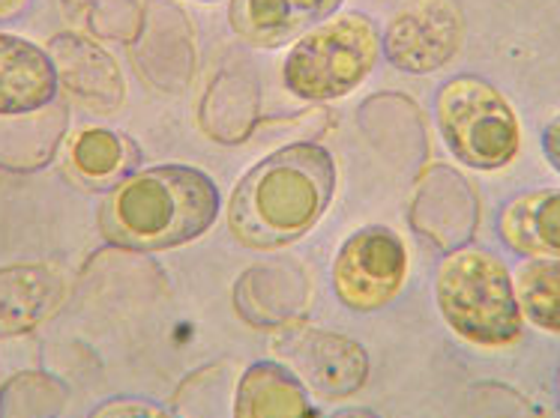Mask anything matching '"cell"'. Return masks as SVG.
I'll use <instances>...</instances> for the list:
<instances>
[{
  "instance_id": "26",
  "label": "cell",
  "mask_w": 560,
  "mask_h": 418,
  "mask_svg": "<svg viewBox=\"0 0 560 418\" xmlns=\"http://www.w3.org/2000/svg\"><path fill=\"white\" fill-rule=\"evenodd\" d=\"M558 392H560V380H558Z\"/></svg>"
},
{
  "instance_id": "20",
  "label": "cell",
  "mask_w": 560,
  "mask_h": 418,
  "mask_svg": "<svg viewBox=\"0 0 560 418\" xmlns=\"http://www.w3.org/2000/svg\"><path fill=\"white\" fill-rule=\"evenodd\" d=\"M67 389L48 373H15L0 389V418H58Z\"/></svg>"
},
{
  "instance_id": "12",
  "label": "cell",
  "mask_w": 560,
  "mask_h": 418,
  "mask_svg": "<svg viewBox=\"0 0 560 418\" xmlns=\"http://www.w3.org/2000/svg\"><path fill=\"white\" fill-rule=\"evenodd\" d=\"M67 278L55 263H12L0 270V338L27 335L55 314Z\"/></svg>"
},
{
  "instance_id": "16",
  "label": "cell",
  "mask_w": 560,
  "mask_h": 418,
  "mask_svg": "<svg viewBox=\"0 0 560 418\" xmlns=\"http://www.w3.org/2000/svg\"><path fill=\"white\" fill-rule=\"evenodd\" d=\"M58 7L72 34L96 43L136 46L144 27V7L138 0H58Z\"/></svg>"
},
{
  "instance_id": "11",
  "label": "cell",
  "mask_w": 560,
  "mask_h": 418,
  "mask_svg": "<svg viewBox=\"0 0 560 418\" xmlns=\"http://www.w3.org/2000/svg\"><path fill=\"white\" fill-rule=\"evenodd\" d=\"M58 72L48 48L0 31V117H27L58 99Z\"/></svg>"
},
{
  "instance_id": "13",
  "label": "cell",
  "mask_w": 560,
  "mask_h": 418,
  "mask_svg": "<svg viewBox=\"0 0 560 418\" xmlns=\"http://www.w3.org/2000/svg\"><path fill=\"white\" fill-rule=\"evenodd\" d=\"M310 302V278L294 263H264L241 278L234 306L252 326L285 329Z\"/></svg>"
},
{
  "instance_id": "8",
  "label": "cell",
  "mask_w": 560,
  "mask_h": 418,
  "mask_svg": "<svg viewBox=\"0 0 560 418\" xmlns=\"http://www.w3.org/2000/svg\"><path fill=\"white\" fill-rule=\"evenodd\" d=\"M381 48L401 72H438L462 48V15L450 0H413L393 15Z\"/></svg>"
},
{
  "instance_id": "1",
  "label": "cell",
  "mask_w": 560,
  "mask_h": 418,
  "mask_svg": "<svg viewBox=\"0 0 560 418\" xmlns=\"http://www.w3.org/2000/svg\"><path fill=\"white\" fill-rule=\"evenodd\" d=\"M332 189L330 150L310 141L288 144L243 174L229 204L231 234L246 249H285L318 225Z\"/></svg>"
},
{
  "instance_id": "5",
  "label": "cell",
  "mask_w": 560,
  "mask_h": 418,
  "mask_svg": "<svg viewBox=\"0 0 560 418\" xmlns=\"http://www.w3.org/2000/svg\"><path fill=\"white\" fill-rule=\"evenodd\" d=\"M438 129L446 150L474 170L506 168L522 147L518 117L489 81L456 75L435 96Z\"/></svg>"
},
{
  "instance_id": "19",
  "label": "cell",
  "mask_w": 560,
  "mask_h": 418,
  "mask_svg": "<svg viewBox=\"0 0 560 418\" xmlns=\"http://www.w3.org/2000/svg\"><path fill=\"white\" fill-rule=\"evenodd\" d=\"M258 87L255 81L237 72H219L213 87H207L205 103H201V126L213 141L222 144H237V129H234V114L241 111L249 123L258 117Z\"/></svg>"
},
{
  "instance_id": "4",
  "label": "cell",
  "mask_w": 560,
  "mask_h": 418,
  "mask_svg": "<svg viewBox=\"0 0 560 418\" xmlns=\"http://www.w3.org/2000/svg\"><path fill=\"white\" fill-rule=\"evenodd\" d=\"M381 31L366 12H342L300 36L282 63V81L298 99L336 103L372 75Z\"/></svg>"
},
{
  "instance_id": "14",
  "label": "cell",
  "mask_w": 560,
  "mask_h": 418,
  "mask_svg": "<svg viewBox=\"0 0 560 418\" xmlns=\"http://www.w3.org/2000/svg\"><path fill=\"white\" fill-rule=\"evenodd\" d=\"M234 418H315L312 392L282 362H255L243 371Z\"/></svg>"
},
{
  "instance_id": "17",
  "label": "cell",
  "mask_w": 560,
  "mask_h": 418,
  "mask_svg": "<svg viewBox=\"0 0 560 418\" xmlns=\"http://www.w3.org/2000/svg\"><path fill=\"white\" fill-rule=\"evenodd\" d=\"M136 147L103 126H88L72 135L67 147L69 168L84 182H120L129 165L136 162Z\"/></svg>"
},
{
  "instance_id": "25",
  "label": "cell",
  "mask_w": 560,
  "mask_h": 418,
  "mask_svg": "<svg viewBox=\"0 0 560 418\" xmlns=\"http://www.w3.org/2000/svg\"><path fill=\"white\" fill-rule=\"evenodd\" d=\"M195 3H217V0H195Z\"/></svg>"
},
{
  "instance_id": "6",
  "label": "cell",
  "mask_w": 560,
  "mask_h": 418,
  "mask_svg": "<svg viewBox=\"0 0 560 418\" xmlns=\"http://www.w3.org/2000/svg\"><path fill=\"white\" fill-rule=\"evenodd\" d=\"M408 249L389 227H363L342 242L332 261V290L351 311H377L399 296Z\"/></svg>"
},
{
  "instance_id": "15",
  "label": "cell",
  "mask_w": 560,
  "mask_h": 418,
  "mask_svg": "<svg viewBox=\"0 0 560 418\" xmlns=\"http://www.w3.org/2000/svg\"><path fill=\"white\" fill-rule=\"evenodd\" d=\"M498 227L503 242L522 258H560V189L513 198Z\"/></svg>"
},
{
  "instance_id": "7",
  "label": "cell",
  "mask_w": 560,
  "mask_h": 418,
  "mask_svg": "<svg viewBox=\"0 0 560 418\" xmlns=\"http://www.w3.org/2000/svg\"><path fill=\"white\" fill-rule=\"evenodd\" d=\"M282 362L310 392L330 401L357 395L369 377V356L354 338L315 326L288 329L273 344Z\"/></svg>"
},
{
  "instance_id": "18",
  "label": "cell",
  "mask_w": 560,
  "mask_h": 418,
  "mask_svg": "<svg viewBox=\"0 0 560 418\" xmlns=\"http://www.w3.org/2000/svg\"><path fill=\"white\" fill-rule=\"evenodd\" d=\"M522 317L551 335H560V258H527L513 272Z\"/></svg>"
},
{
  "instance_id": "21",
  "label": "cell",
  "mask_w": 560,
  "mask_h": 418,
  "mask_svg": "<svg viewBox=\"0 0 560 418\" xmlns=\"http://www.w3.org/2000/svg\"><path fill=\"white\" fill-rule=\"evenodd\" d=\"M91 418H180L150 401H108Z\"/></svg>"
},
{
  "instance_id": "2",
  "label": "cell",
  "mask_w": 560,
  "mask_h": 418,
  "mask_svg": "<svg viewBox=\"0 0 560 418\" xmlns=\"http://www.w3.org/2000/svg\"><path fill=\"white\" fill-rule=\"evenodd\" d=\"M219 218V189L205 170L160 165L129 174L108 192L100 230L129 251H165L205 237Z\"/></svg>"
},
{
  "instance_id": "24",
  "label": "cell",
  "mask_w": 560,
  "mask_h": 418,
  "mask_svg": "<svg viewBox=\"0 0 560 418\" xmlns=\"http://www.w3.org/2000/svg\"><path fill=\"white\" fill-rule=\"evenodd\" d=\"M330 418H381V416H377V413H372V409L348 407V409H339V413H332Z\"/></svg>"
},
{
  "instance_id": "9",
  "label": "cell",
  "mask_w": 560,
  "mask_h": 418,
  "mask_svg": "<svg viewBox=\"0 0 560 418\" xmlns=\"http://www.w3.org/2000/svg\"><path fill=\"white\" fill-rule=\"evenodd\" d=\"M48 57L58 72L60 91L84 111L112 117L126 99L124 69L103 43L81 34H58L48 43Z\"/></svg>"
},
{
  "instance_id": "22",
  "label": "cell",
  "mask_w": 560,
  "mask_h": 418,
  "mask_svg": "<svg viewBox=\"0 0 560 418\" xmlns=\"http://www.w3.org/2000/svg\"><path fill=\"white\" fill-rule=\"evenodd\" d=\"M542 153L549 158V165L560 174V114L546 126V132H542Z\"/></svg>"
},
{
  "instance_id": "23",
  "label": "cell",
  "mask_w": 560,
  "mask_h": 418,
  "mask_svg": "<svg viewBox=\"0 0 560 418\" xmlns=\"http://www.w3.org/2000/svg\"><path fill=\"white\" fill-rule=\"evenodd\" d=\"M31 0H0V24L15 22L19 15H24Z\"/></svg>"
},
{
  "instance_id": "10",
  "label": "cell",
  "mask_w": 560,
  "mask_h": 418,
  "mask_svg": "<svg viewBox=\"0 0 560 418\" xmlns=\"http://www.w3.org/2000/svg\"><path fill=\"white\" fill-rule=\"evenodd\" d=\"M339 7L342 0H231L229 24L241 43L270 51L298 43Z\"/></svg>"
},
{
  "instance_id": "3",
  "label": "cell",
  "mask_w": 560,
  "mask_h": 418,
  "mask_svg": "<svg viewBox=\"0 0 560 418\" xmlns=\"http://www.w3.org/2000/svg\"><path fill=\"white\" fill-rule=\"evenodd\" d=\"M435 302L453 335L482 350L510 347L525 332L513 275L486 249L446 254L435 275Z\"/></svg>"
}]
</instances>
